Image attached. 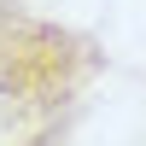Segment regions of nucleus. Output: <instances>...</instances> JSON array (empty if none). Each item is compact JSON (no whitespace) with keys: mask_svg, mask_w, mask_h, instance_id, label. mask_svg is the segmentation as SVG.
<instances>
[{"mask_svg":"<svg viewBox=\"0 0 146 146\" xmlns=\"http://www.w3.org/2000/svg\"><path fill=\"white\" fill-rule=\"evenodd\" d=\"M23 12H29L23 0H0V41H6V29H12V23L23 18Z\"/></svg>","mask_w":146,"mask_h":146,"instance_id":"nucleus-2","label":"nucleus"},{"mask_svg":"<svg viewBox=\"0 0 146 146\" xmlns=\"http://www.w3.org/2000/svg\"><path fill=\"white\" fill-rule=\"evenodd\" d=\"M100 76H105V47L88 29L23 12L0 41V129L12 140L64 129Z\"/></svg>","mask_w":146,"mask_h":146,"instance_id":"nucleus-1","label":"nucleus"},{"mask_svg":"<svg viewBox=\"0 0 146 146\" xmlns=\"http://www.w3.org/2000/svg\"><path fill=\"white\" fill-rule=\"evenodd\" d=\"M12 146H64V129H53V135H18Z\"/></svg>","mask_w":146,"mask_h":146,"instance_id":"nucleus-3","label":"nucleus"}]
</instances>
